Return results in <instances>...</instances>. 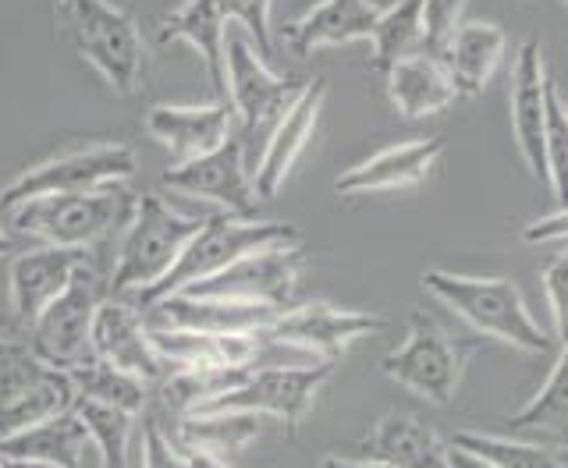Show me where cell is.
I'll list each match as a JSON object with an SVG mask.
<instances>
[{"label": "cell", "mask_w": 568, "mask_h": 468, "mask_svg": "<svg viewBox=\"0 0 568 468\" xmlns=\"http://www.w3.org/2000/svg\"><path fill=\"white\" fill-rule=\"evenodd\" d=\"M221 210L182 213L168 203L164 189L139 192V203L129 227L121 231V248L106 287L111 295H146L171 274V266L185 252V245L203 231V224Z\"/></svg>", "instance_id": "1"}, {"label": "cell", "mask_w": 568, "mask_h": 468, "mask_svg": "<svg viewBox=\"0 0 568 468\" xmlns=\"http://www.w3.org/2000/svg\"><path fill=\"white\" fill-rule=\"evenodd\" d=\"M71 50L121 96L146 89V43L129 8L114 0H53Z\"/></svg>", "instance_id": "2"}, {"label": "cell", "mask_w": 568, "mask_h": 468, "mask_svg": "<svg viewBox=\"0 0 568 468\" xmlns=\"http://www.w3.org/2000/svg\"><path fill=\"white\" fill-rule=\"evenodd\" d=\"M135 203L139 192H132L129 185L43 195V200H29L22 206H14L11 224L14 231H22L43 245L89 252L93 245L111 238V234L129 227Z\"/></svg>", "instance_id": "3"}, {"label": "cell", "mask_w": 568, "mask_h": 468, "mask_svg": "<svg viewBox=\"0 0 568 468\" xmlns=\"http://www.w3.org/2000/svg\"><path fill=\"white\" fill-rule=\"evenodd\" d=\"M423 287L479 334L532 355H547L555 348V334H547L532 319L523 292L508 277H466L448 274V269H426Z\"/></svg>", "instance_id": "4"}, {"label": "cell", "mask_w": 568, "mask_h": 468, "mask_svg": "<svg viewBox=\"0 0 568 468\" xmlns=\"http://www.w3.org/2000/svg\"><path fill=\"white\" fill-rule=\"evenodd\" d=\"M298 242V231L284 221H245V217H231V213H213L203 224V231L185 245V252L178 256L171 266V274L150 287L146 295H139V309H146L156 298L185 292V287L210 281L221 269L235 266L239 260L253 256V252L274 248V245H292Z\"/></svg>", "instance_id": "5"}, {"label": "cell", "mask_w": 568, "mask_h": 468, "mask_svg": "<svg viewBox=\"0 0 568 468\" xmlns=\"http://www.w3.org/2000/svg\"><path fill=\"white\" fill-rule=\"evenodd\" d=\"M139 171L135 150L124 142H75L43 156L0 189V210L11 213L29 200L64 192H93L106 185H129Z\"/></svg>", "instance_id": "6"}, {"label": "cell", "mask_w": 568, "mask_h": 468, "mask_svg": "<svg viewBox=\"0 0 568 468\" xmlns=\"http://www.w3.org/2000/svg\"><path fill=\"white\" fill-rule=\"evenodd\" d=\"M334 363H295V366H253L242 380L206 401L200 411H242V416L274 419L284 434L295 437L310 419L316 394L331 380ZM195 416V411H192Z\"/></svg>", "instance_id": "7"}, {"label": "cell", "mask_w": 568, "mask_h": 468, "mask_svg": "<svg viewBox=\"0 0 568 468\" xmlns=\"http://www.w3.org/2000/svg\"><path fill=\"white\" fill-rule=\"evenodd\" d=\"M79 390L71 376L32 352V345L0 334V440L50 416L71 411Z\"/></svg>", "instance_id": "8"}, {"label": "cell", "mask_w": 568, "mask_h": 468, "mask_svg": "<svg viewBox=\"0 0 568 468\" xmlns=\"http://www.w3.org/2000/svg\"><path fill=\"white\" fill-rule=\"evenodd\" d=\"M466 363H469V348L448 337V330L426 309H416L413 319H408L405 340L395 352L384 355L381 369L390 384L405 387L416 398L430 405H452L462 384V373H466Z\"/></svg>", "instance_id": "9"}, {"label": "cell", "mask_w": 568, "mask_h": 468, "mask_svg": "<svg viewBox=\"0 0 568 468\" xmlns=\"http://www.w3.org/2000/svg\"><path fill=\"white\" fill-rule=\"evenodd\" d=\"M106 298H111L106 277L100 274L93 260H85L79 266V274L71 277V284L29 327L32 352L64 373L85 366L89 358H93V340H89L93 337V319Z\"/></svg>", "instance_id": "10"}, {"label": "cell", "mask_w": 568, "mask_h": 468, "mask_svg": "<svg viewBox=\"0 0 568 468\" xmlns=\"http://www.w3.org/2000/svg\"><path fill=\"white\" fill-rule=\"evenodd\" d=\"M306 79L271 71L248 35H227V103L242 132H263L271 139L277 121L295 106Z\"/></svg>", "instance_id": "11"}, {"label": "cell", "mask_w": 568, "mask_h": 468, "mask_svg": "<svg viewBox=\"0 0 568 468\" xmlns=\"http://www.w3.org/2000/svg\"><path fill=\"white\" fill-rule=\"evenodd\" d=\"M384 327H387L384 316L359 313V309H337L331 302H306V305H295V309H281L263 337L271 340V345L306 352L313 363H337L355 340L373 337Z\"/></svg>", "instance_id": "12"}, {"label": "cell", "mask_w": 568, "mask_h": 468, "mask_svg": "<svg viewBox=\"0 0 568 468\" xmlns=\"http://www.w3.org/2000/svg\"><path fill=\"white\" fill-rule=\"evenodd\" d=\"M160 189L203 200L213 210L231 213V217L256 221L260 200L245 167V142L239 135H231L224 146H217L206 156L185 160V164H171L164 177H160Z\"/></svg>", "instance_id": "13"}, {"label": "cell", "mask_w": 568, "mask_h": 468, "mask_svg": "<svg viewBox=\"0 0 568 468\" xmlns=\"http://www.w3.org/2000/svg\"><path fill=\"white\" fill-rule=\"evenodd\" d=\"M302 269H306V248L298 242L274 245L239 260L235 266L221 269L210 281L185 287V292L200 298H231V302H253V305L284 309V302H292L295 295Z\"/></svg>", "instance_id": "14"}, {"label": "cell", "mask_w": 568, "mask_h": 468, "mask_svg": "<svg viewBox=\"0 0 568 468\" xmlns=\"http://www.w3.org/2000/svg\"><path fill=\"white\" fill-rule=\"evenodd\" d=\"M89 340H93V358H100V363L124 376H135L139 384L160 387L168 380V366L153 348L150 323L139 305L111 295L100 305V313L93 319V337Z\"/></svg>", "instance_id": "15"}, {"label": "cell", "mask_w": 568, "mask_h": 468, "mask_svg": "<svg viewBox=\"0 0 568 468\" xmlns=\"http://www.w3.org/2000/svg\"><path fill=\"white\" fill-rule=\"evenodd\" d=\"M281 309L271 305H253V302H231V298H200L189 292H174L156 298L153 305L142 309L150 327L164 330H189V334H266Z\"/></svg>", "instance_id": "16"}, {"label": "cell", "mask_w": 568, "mask_h": 468, "mask_svg": "<svg viewBox=\"0 0 568 468\" xmlns=\"http://www.w3.org/2000/svg\"><path fill=\"white\" fill-rule=\"evenodd\" d=\"M150 139L164 146L174 164L206 156L235 135V111L227 100L217 103H156L142 118Z\"/></svg>", "instance_id": "17"}, {"label": "cell", "mask_w": 568, "mask_h": 468, "mask_svg": "<svg viewBox=\"0 0 568 468\" xmlns=\"http://www.w3.org/2000/svg\"><path fill=\"white\" fill-rule=\"evenodd\" d=\"M547 71L537 40H526L511 75V132L529 174L547 185Z\"/></svg>", "instance_id": "18"}, {"label": "cell", "mask_w": 568, "mask_h": 468, "mask_svg": "<svg viewBox=\"0 0 568 468\" xmlns=\"http://www.w3.org/2000/svg\"><path fill=\"white\" fill-rule=\"evenodd\" d=\"M85 260H89V252L58 248V245L18 252L8 269V302H11L14 319L22 323V327H32V323L43 316L47 305L71 284V277L79 274V266Z\"/></svg>", "instance_id": "19"}, {"label": "cell", "mask_w": 568, "mask_h": 468, "mask_svg": "<svg viewBox=\"0 0 568 468\" xmlns=\"http://www.w3.org/2000/svg\"><path fill=\"white\" fill-rule=\"evenodd\" d=\"M324 103H327V79H310L292 111L277 121V129L271 132V139H266L263 156L253 171V189H256L260 203L274 200V195L281 192V185L288 182L295 160L302 156V150L310 146V139L316 132V121H320V111H324Z\"/></svg>", "instance_id": "20"}, {"label": "cell", "mask_w": 568, "mask_h": 468, "mask_svg": "<svg viewBox=\"0 0 568 468\" xmlns=\"http://www.w3.org/2000/svg\"><path fill=\"white\" fill-rule=\"evenodd\" d=\"M377 22L381 8L373 0H316L313 8L295 14L281 35L295 58H313L324 47L373 40Z\"/></svg>", "instance_id": "21"}, {"label": "cell", "mask_w": 568, "mask_h": 468, "mask_svg": "<svg viewBox=\"0 0 568 468\" xmlns=\"http://www.w3.org/2000/svg\"><path fill=\"white\" fill-rule=\"evenodd\" d=\"M444 153V139H413V142H398V146H387L381 153H373L363 164L348 167L345 174H337V195H366V192H390V189H405V185H419L430 167Z\"/></svg>", "instance_id": "22"}, {"label": "cell", "mask_w": 568, "mask_h": 468, "mask_svg": "<svg viewBox=\"0 0 568 468\" xmlns=\"http://www.w3.org/2000/svg\"><path fill=\"white\" fill-rule=\"evenodd\" d=\"M227 11L224 0H185L182 8H174L156 29L160 43L185 40L200 53L213 89L227 100Z\"/></svg>", "instance_id": "23"}, {"label": "cell", "mask_w": 568, "mask_h": 468, "mask_svg": "<svg viewBox=\"0 0 568 468\" xmlns=\"http://www.w3.org/2000/svg\"><path fill=\"white\" fill-rule=\"evenodd\" d=\"M384 79H387V96L405 121H423V118L444 114L458 100L448 68L423 50L413 53V58L398 61Z\"/></svg>", "instance_id": "24"}, {"label": "cell", "mask_w": 568, "mask_h": 468, "mask_svg": "<svg viewBox=\"0 0 568 468\" xmlns=\"http://www.w3.org/2000/svg\"><path fill=\"white\" fill-rule=\"evenodd\" d=\"M89 434L75 411H61L36 423L14 437L0 440V461L40 465V468H79Z\"/></svg>", "instance_id": "25"}, {"label": "cell", "mask_w": 568, "mask_h": 468, "mask_svg": "<svg viewBox=\"0 0 568 468\" xmlns=\"http://www.w3.org/2000/svg\"><path fill=\"white\" fill-rule=\"evenodd\" d=\"M363 458L398 465V468H452L448 447L430 426L405 411H387V416L373 426V434L363 447Z\"/></svg>", "instance_id": "26"}, {"label": "cell", "mask_w": 568, "mask_h": 468, "mask_svg": "<svg viewBox=\"0 0 568 468\" xmlns=\"http://www.w3.org/2000/svg\"><path fill=\"white\" fill-rule=\"evenodd\" d=\"M508 50V35L494 22H462L455 40L444 53V68L455 82V93L462 96H479L490 85L494 71L501 68Z\"/></svg>", "instance_id": "27"}, {"label": "cell", "mask_w": 568, "mask_h": 468, "mask_svg": "<svg viewBox=\"0 0 568 468\" xmlns=\"http://www.w3.org/2000/svg\"><path fill=\"white\" fill-rule=\"evenodd\" d=\"M256 434H260L256 416H242V411H195V416H182L174 440L195 447V451L224 458L242 451L248 440H256Z\"/></svg>", "instance_id": "28"}, {"label": "cell", "mask_w": 568, "mask_h": 468, "mask_svg": "<svg viewBox=\"0 0 568 468\" xmlns=\"http://www.w3.org/2000/svg\"><path fill=\"white\" fill-rule=\"evenodd\" d=\"M452 447H462L476 458H487L497 468H568V444H532L515 437H494L462 429L452 437Z\"/></svg>", "instance_id": "29"}, {"label": "cell", "mask_w": 568, "mask_h": 468, "mask_svg": "<svg viewBox=\"0 0 568 468\" xmlns=\"http://www.w3.org/2000/svg\"><path fill=\"white\" fill-rule=\"evenodd\" d=\"M423 47V0H395L381 8L377 32L369 40V64L387 75L398 61L413 58Z\"/></svg>", "instance_id": "30"}, {"label": "cell", "mask_w": 568, "mask_h": 468, "mask_svg": "<svg viewBox=\"0 0 568 468\" xmlns=\"http://www.w3.org/2000/svg\"><path fill=\"white\" fill-rule=\"evenodd\" d=\"M71 411L82 419L89 444L97 447L100 455V468H132L129 455H132V434H135V416L132 411H121L111 405L89 401V398H75Z\"/></svg>", "instance_id": "31"}, {"label": "cell", "mask_w": 568, "mask_h": 468, "mask_svg": "<svg viewBox=\"0 0 568 468\" xmlns=\"http://www.w3.org/2000/svg\"><path fill=\"white\" fill-rule=\"evenodd\" d=\"M68 376H71V384H75L79 398L111 405V408H121V411H132V416H139V411L146 408L150 387L139 384L135 376H124V373L111 369L106 363H100V358H89L85 366L71 369Z\"/></svg>", "instance_id": "32"}, {"label": "cell", "mask_w": 568, "mask_h": 468, "mask_svg": "<svg viewBox=\"0 0 568 468\" xmlns=\"http://www.w3.org/2000/svg\"><path fill=\"white\" fill-rule=\"evenodd\" d=\"M511 429H544V434H561L568 429V345L561 348L555 369L544 380V387L508 419Z\"/></svg>", "instance_id": "33"}, {"label": "cell", "mask_w": 568, "mask_h": 468, "mask_svg": "<svg viewBox=\"0 0 568 468\" xmlns=\"http://www.w3.org/2000/svg\"><path fill=\"white\" fill-rule=\"evenodd\" d=\"M547 185L555 189L565 210L568 206V111L555 82L547 85Z\"/></svg>", "instance_id": "34"}, {"label": "cell", "mask_w": 568, "mask_h": 468, "mask_svg": "<svg viewBox=\"0 0 568 468\" xmlns=\"http://www.w3.org/2000/svg\"><path fill=\"white\" fill-rule=\"evenodd\" d=\"M466 4L469 0H423V53L444 64V53L466 18Z\"/></svg>", "instance_id": "35"}, {"label": "cell", "mask_w": 568, "mask_h": 468, "mask_svg": "<svg viewBox=\"0 0 568 468\" xmlns=\"http://www.w3.org/2000/svg\"><path fill=\"white\" fill-rule=\"evenodd\" d=\"M271 4L274 0H224L231 22H239L248 35V43L266 61L274 53V29H271Z\"/></svg>", "instance_id": "36"}, {"label": "cell", "mask_w": 568, "mask_h": 468, "mask_svg": "<svg viewBox=\"0 0 568 468\" xmlns=\"http://www.w3.org/2000/svg\"><path fill=\"white\" fill-rule=\"evenodd\" d=\"M544 295L555 319V340L568 345V248L544 266Z\"/></svg>", "instance_id": "37"}, {"label": "cell", "mask_w": 568, "mask_h": 468, "mask_svg": "<svg viewBox=\"0 0 568 468\" xmlns=\"http://www.w3.org/2000/svg\"><path fill=\"white\" fill-rule=\"evenodd\" d=\"M142 468H185L182 444L156 419H146L142 426Z\"/></svg>", "instance_id": "38"}, {"label": "cell", "mask_w": 568, "mask_h": 468, "mask_svg": "<svg viewBox=\"0 0 568 468\" xmlns=\"http://www.w3.org/2000/svg\"><path fill=\"white\" fill-rule=\"evenodd\" d=\"M523 238L532 245H550V242H568V206L558 213H547V217H537L532 224L523 227Z\"/></svg>", "instance_id": "39"}, {"label": "cell", "mask_w": 568, "mask_h": 468, "mask_svg": "<svg viewBox=\"0 0 568 468\" xmlns=\"http://www.w3.org/2000/svg\"><path fill=\"white\" fill-rule=\"evenodd\" d=\"M182 455H185V468H231L227 458L206 455V451H195V447H185V444H182Z\"/></svg>", "instance_id": "40"}, {"label": "cell", "mask_w": 568, "mask_h": 468, "mask_svg": "<svg viewBox=\"0 0 568 468\" xmlns=\"http://www.w3.org/2000/svg\"><path fill=\"white\" fill-rule=\"evenodd\" d=\"M448 465H452V468H497L494 461L476 458V455H469V451H462V447H448Z\"/></svg>", "instance_id": "41"}, {"label": "cell", "mask_w": 568, "mask_h": 468, "mask_svg": "<svg viewBox=\"0 0 568 468\" xmlns=\"http://www.w3.org/2000/svg\"><path fill=\"white\" fill-rule=\"evenodd\" d=\"M320 468H398V465H384V461H369V458H324L320 461Z\"/></svg>", "instance_id": "42"}, {"label": "cell", "mask_w": 568, "mask_h": 468, "mask_svg": "<svg viewBox=\"0 0 568 468\" xmlns=\"http://www.w3.org/2000/svg\"><path fill=\"white\" fill-rule=\"evenodd\" d=\"M4 256H11V238H8V231L0 227V260H4Z\"/></svg>", "instance_id": "43"}, {"label": "cell", "mask_w": 568, "mask_h": 468, "mask_svg": "<svg viewBox=\"0 0 568 468\" xmlns=\"http://www.w3.org/2000/svg\"><path fill=\"white\" fill-rule=\"evenodd\" d=\"M0 468H40V465H18V461H4Z\"/></svg>", "instance_id": "44"}, {"label": "cell", "mask_w": 568, "mask_h": 468, "mask_svg": "<svg viewBox=\"0 0 568 468\" xmlns=\"http://www.w3.org/2000/svg\"><path fill=\"white\" fill-rule=\"evenodd\" d=\"M561 4H568V0H561Z\"/></svg>", "instance_id": "45"}, {"label": "cell", "mask_w": 568, "mask_h": 468, "mask_svg": "<svg viewBox=\"0 0 568 468\" xmlns=\"http://www.w3.org/2000/svg\"><path fill=\"white\" fill-rule=\"evenodd\" d=\"M565 111H568V103H565Z\"/></svg>", "instance_id": "46"}, {"label": "cell", "mask_w": 568, "mask_h": 468, "mask_svg": "<svg viewBox=\"0 0 568 468\" xmlns=\"http://www.w3.org/2000/svg\"><path fill=\"white\" fill-rule=\"evenodd\" d=\"M0 465H4V461H0Z\"/></svg>", "instance_id": "47"}]
</instances>
